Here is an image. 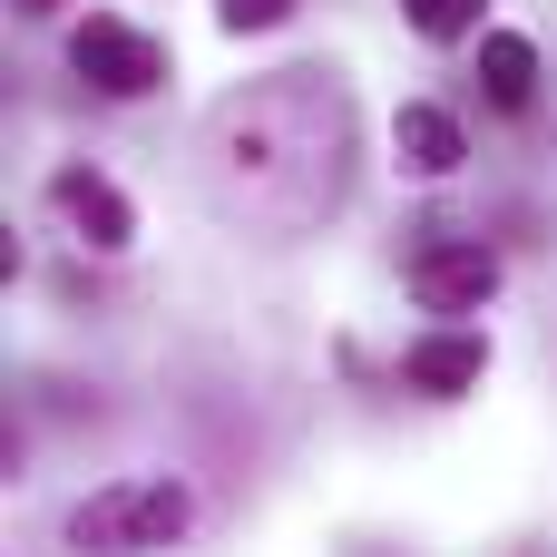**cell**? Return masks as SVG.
Instances as JSON below:
<instances>
[{
    "mask_svg": "<svg viewBox=\"0 0 557 557\" xmlns=\"http://www.w3.org/2000/svg\"><path fill=\"white\" fill-rule=\"evenodd\" d=\"M401 284H411L421 313H441V333H460V313H480V304L499 294V255H490L480 235H431V245H411Z\"/></svg>",
    "mask_w": 557,
    "mask_h": 557,
    "instance_id": "277c9868",
    "label": "cell"
},
{
    "mask_svg": "<svg viewBox=\"0 0 557 557\" xmlns=\"http://www.w3.org/2000/svg\"><path fill=\"white\" fill-rule=\"evenodd\" d=\"M480 372H490V343L480 333H421L401 352V382L421 401H460V392H480Z\"/></svg>",
    "mask_w": 557,
    "mask_h": 557,
    "instance_id": "52a82bcc",
    "label": "cell"
},
{
    "mask_svg": "<svg viewBox=\"0 0 557 557\" xmlns=\"http://www.w3.org/2000/svg\"><path fill=\"white\" fill-rule=\"evenodd\" d=\"M215 20H225L235 39H255V29H284V20H294V0H215Z\"/></svg>",
    "mask_w": 557,
    "mask_h": 557,
    "instance_id": "30bf717a",
    "label": "cell"
},
{
    "mask_svg": "<svg viewBox=\"0 0 557 557\" xmlns=\"http://www.w3.org/2000/svg\"><path fill=\"white\" fill-rule=\"evenodd\" d=\"M392 157H401V176L441 186V176H460L470 137H460V117H450L441 98H401V117H392Z\"/></svg>",
    "mask_w": 557,
    "mask_h": 557,
    "instance_id": "8992f818",
    "label": "cell"
},
{
    "mask_svg": "<svg viewBox=\"0 0 557 557\" xmlns=\"http://www.w3.org/2000/svg\"><path fill=\"white\" fill-rule=\"evenodd\" d=\"M480 10H490V0H401V20H411L431 49H450V39H490Z\"/></svg>",
    "mask_w": 557,
    "mask_h": 557,
    "instance_id": "9c48e42d",
    "label": "cell"
},
{
    "mask_svg": "<svg viewBox=\"0 0 557 557\" xmlns=\"http://www.w3.org/2000/svg\"><path fill=\"white\" fill-rule=\"evenodd\" d=\"M49 215H59L88 255H127V245H137V206H127V186L98 176V166H59V176H49Z\"/></svg>",
    "mask_w": 557,
    "mask_h": 557,
    "instance_id": "5b68a950",
    "label": "cell"
},
{
    "mask_svg": "<svg viewBox=\"0 0 557 557\" xmlns=\"http://www.w3.org/2000/svg\"><path fill=\"white\" fill-rule=\"evenodd\" d=\"M480 98H490L499 117H529V108H539V39H529V29H490V39H480Z\"/></svg>",
    "mask_w": 557,
    "mask_h": 557,
    "instance_id": "ba28073f",
    "label": "cell"
},
{
    "mask_svg": "<svg viewBox=\"0 0 557 557\" xmlns=\"http://www.w3.org/2000/svg\"><path fill=\"white\" fill-rule=\"evenodd\" d=\"M215 186L225 206L264 215V225H313L343 196V157H352V108L333 69H274L245 98L215 108L206 127Z\"/></svg>",
    "mask_w": 557,
    "mask_h": 557,
    "instance_id": "6da1fadb",
    "label": "cell"
},
{
    "mask_svg": "<svg viewBox=\"0 0 557 557\" xmlns=\"http://www.w3.org/2000/svg\"><path fill=\"white\" fill-rule=\"evenodd\" d=\"M69 69L98 98H147V88H166V39L137 29V20H117V10H88L69 29Z\"/></svg>",
    "mask_w": 557,
    "mask_h": 557,
    "instance_id": "3957f363",
    "label": "cell"
},
{
    "mask_svg": "<svg viewBox=\"0 0 557 557\" xmlns=\"http://www.w3.org/2000/svg\"><path fill=\"white\" fill-rule=\"evenodd\" d=\"M10 10H20V20H49V10H59V0H10Z\"/></svg>",
    "mask_w": 557,
    "mask_h": 557,
    "instance_id": "8fae6325",
    "label": "cell"
},
{
    "mask_svg": "<svg viewBox=\"0 0 557 557\" xmlns=\"http://www.w3.org/2000/svg\"><path fill=\"white\" fill-rule=\"evenodd\" d=\"M196 529V490L166 480V470H137V480H108L69 509V548L78 557H166L186 548Z\"/></svg>",
    "mask_w": 557,
    "mask_h": 557,
    "instance_id": "7a4b0ae2",
    "label": "cell"
}]
</instances>
